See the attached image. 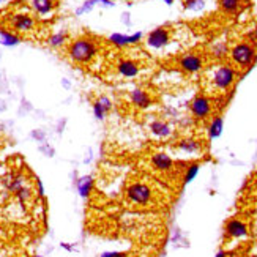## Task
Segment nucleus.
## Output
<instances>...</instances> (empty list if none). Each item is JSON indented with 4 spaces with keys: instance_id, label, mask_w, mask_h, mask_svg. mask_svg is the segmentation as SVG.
I'll list each match as a JSON object with an SVG mask.
<instances>
[{
    "instance_id": "9d476101",
    "label": "nucleus",
    "mask_w": 257,
    "mask_h": 257,
    "mask_svg": "<svg viewBox=\"0 0 257 257\" xmlns=\"http://www.w3.org/2000/svg\"><path fill=\"white\" fill-rule=\"evenodd\" d=\"M171 43V30L167 27H156L153 29L145 40V44L150 49H163Z\"/></svg>"
},
{
    "instance_id": "f03ea898",
    "label": "nucleus",
    "mask_w": 257,
    "mask_h": 257,
    "mask_svg": "<svg viewBox=\"0 0 257 257\" xmlns=\"http://www.w3.org/2000/svg\"><path fill=\"white\" fill-rule=\"evenodd\" d=\"M238 77L237 68L230 63H218L208 70L207 79L210 87L219 93H226L233 87Z\"/></svg>"
},
{
    "instance_id": "c9c22d12",
    "label": "nucleus",
    "mask_w": 257,
    "mask_h": 257,
    "mask_svg": "<svg viewBox=\"0 0 257 257\" xmlns=\"http://www.w3.org/2000/svg\"><path fill=\"white\" fill-rule=\"evenodd\" d=\"M99 4H101L103 7H114L112 0H99Z\"/></svg>"
},
{
    "instance_id": "f8f14e48",
    "label": "nucleus",
    "mask_w": 257,
    "mask_h": 257,
    "mask_svg": "<svg viewBox=\"0 0 257 257\" xmlns=\"http://www.w3.org/2000/svg\"><path fill=\"white\" fill-rule=\"evenodd\" d=\"M150 166L160 174H169L175 169V161L166 152H155L150 156Z\"/></svg>"
},
{
    "instance_id": "f704fd0d",
    "label": "nucleus",
    "mask_w": 257,
    "mask_h": 257,
    "mask_svg": "<svg viewBox=\"0 0 257 257\" xmlns=\"http://www.w3.org/2000/svg\"><path fill=\"white\" fill-rule=\"evenodd\" d=\"M65 125H66V120H65V118H62V120L59 121V123H57V133H59V134H62V133H63Z\"/></svg>"
},
{
    "instance_id": "20e7f679",
    "label": "nucleus",
    "mask_w": 257,
    "mask_h": 257,
    "mask_svg": "<svg viewBox=\"0 0 257 257\" xmlns=\"http://www.w3.org/2000/svg\"><path fill=\"white\" fill-rule=\"evenodd\" d=\"M255 57H257V48L249 41L235 43L229 49L230 65L235 66L237 70H248L249 66H252Z\"/></svg>"
},
{
    "instance_id": "c03bdc74",
    "label": "nucleus",
    "mask_w": 257,
    "mask_h": 257,
    "mask_svg": "<svg viewBox=\"0 0 257 257\" xmlns=\"http://www.w3.org/2000/svg\"><path fill=\"white\" fill-rule=\"evenodd\" d=\"M30 257H43V255H40V254H35V255H30Z\"/></svg>"
},
{
    "instance_id": "473e14b6",
    "label": "nucleus",
    "mask_w": 257,
    "mask_h": 257,
    "mask_svg": "<svg viewBox=\"0 0 257 257\" xmlns=\"http://www.w3.org/2000/svg\"><path fill=\"white\" fill-rule=\"evenodd\" d=\"M35 186H37V193H38V196H40V197H44V186H43V183H41L40 178H35Z\"/></svg>"
},
{
    "instance_id": "7ed1b4c3",
    "label": "nucleus",
    "mask_w": 257,
    "mask_h": 257,
    "mask_svg": "<svg viewBox=\"0 0 257 257\" xmlns=\"http://www.w3.org/2000/svg\"><path fill=\"white\" fill-rule=\"evenodd\" d=\"M125 199L134 207H149L155 200V189L147 182H131L125 188Z\"/></svg>"
},
{
    "instance_id": "aec40b11",
    "label": "nucleus",
    "mask_w": 257,
    "mask_h": 257,
    "mask_svg": "<svg viewBox=\"0 0 257 257\" xmlns=\"http://www.w3.org/2000/svg\"><path fill=\"white\" fill-rule=\"evenodd\" d=\"M68 40H70L68 32H66V30H59V32L52 33V35H49L46 43H48V46L52 48V49H60V48L65 46L66 43H68Z\"/></svg>"
},
{
    "instance_id": "bb28decb",
    "label": "nucleus",
    "mask_w": 257,
    "mask_h": 257,
    "mask_svg": "<svg viewBox=\"0 0 257 257\" xmlns=\"http://www.w3.org/2000/svg\"><path fill=\"white\" fill-rule=\"evenodd\" d=\"M183 7L191 11H200L205 7V0H183Z\"/></svg>"
},
{
    "instance_id": "4468645a",
    "label": "nucleus",
    "mask_w": 257,
    "mask_h": 257,
    "mask_svg": "<svg viewBox=\"0 0 257 257\" xmlns=\"http://www.w3.org/2000/svg\"><path fill=\"white\" fill-rule=\"evenodd\" d=\"M128 99L130 103L136 107V109H141V110H145L149 109L152 104H153V96L144 90L141 87H134L128 92Z\"/></svg>"
},
{
    "instance_id": "79ce46f5",
    "label": "nucleus",
    "mask_w": 257,
    "mask_h": 257,
    "mask_svg": "<svg viewBox=\"0 0 257 257\" xmlns=\"http://www.w3.org/2000/svg\"><path fill=\"white\" fill-rule=\"evenodd\" d=\"M8 2V0H0V7H2V5H5Z\"/></svg>"
},
{
    "instance_id": "e433bc0d",
    "label": "nucleus",
    "mask_w": 257,
    "mask_h": 257,
    "mask_svg": "<svg viewBox=\"0 0 257 257\" xmlns=\"http://www.w3.org/2000/svg\"><path fill=\"white\" fill-rule=\"evenodd\" d=\"M121 21H123L125 24L128 26V24H130V15H128V13H125L123 16H121Z\"/></svg>"
},
{
    "instance_id": "c85d7f7f",
    "label": "nucleus",
    "mask_w": 257,
    "mask_h": 257,
    "mask_svg": "<svg viewBox=\"0 0 257 257\" xmlns=\"http://www.w3.org/2000/svg\"><path fill=\"white\" fill-rule=\"evenodd\" d=\"M30 136H32V139H33V141H37V142H40V144L46 142V131L41 130V128L33 130V131L30 133Z\"/></svg>"
},
{
    "instance_id": "f257e3e1",
    "label": "nucleus",
    "mask_w": 257,
    "mask_h": 257,
    "mask_svg": "<svg viewBox=\"0 0 257 257\" xmlns=\"http://www.w3.org/2000/svg\"><path fill=\"white\" fill-rule=\"evenodd\" d=\"M99 54V43L93 37H79L74 38L68 48H66V55L76 65H90Z\"/></svg>"
},
{
    "instance_id": "58836bf2",
    "label": "nucleus",
    "mask_w": 257,
    "mask_h": 257,
    "mask_svg": "<svg viewBox=\"0 0 257 257\" xmlns=\"http://www.w3.org/2000/svg\"><path fill=\"white\" fill-rule=\"evenodd\" d=\"M227 257H243L240 252H235V251H232V252H227Z\"/></svg>"
},
{
    "instance_id": "a211bd4d",
    "label": "nucleus",
    "mask_w": 257,
    "mask_h": 257,
    "mask_svg": "<svg viewBox=\"0 0 257 257\" xmlns=\"http://www.w3.org/2000/svg\"><path fill=\"white\" fill-rule=\"evenodd\" d=\"M76 188H77V193H79L81 197L87 199L88 196L92 194L93 188H95V180L92 175H82L76 180Z\"/></svg>"
},
{
    "instance_id": "cd10ccee",
    "label": "nucleus",
    "mask_w": 257,
    "mask_h": 257,
    "mask_svg": "<svg viewBox=\"0 0 257 257\" xmlns=\"http://www.w3.org/2000/svg\"><path fill=\"white\" fill-rule=\"evenodd\" d=\"M92 107H93V115H95L98 120H104V118H106L107 112H106V109L101 106V103H99L98 99H96V101H93Z\"/></svg>"
},
{
    "instance_id": "5701e85b",
    "label": "nucleus",
    "mask_w": 257,
    "mask_h": 257,
    "mask_svg": "<svg viewBox=\"0 0 257 257\" xmlns=\"http://www.w3.org/2000/svg\"><path fill=\"white\" fill-rule=\"evenodd\" d=\"M33 193H35V189H33L30 185H26V186H22L21 189H18V191H16L13 196L18 199V202H19L21 205H26V204H29L30 200H32Z\"/></svg>"
},
{
    "instance_id": "4be33fe9",
    "label": "nucleus",
    "mask_w": 257,
    "mask_h": 257,
    "mask_svg": "<svg viewBox=\"0 0 257 257\" xmlns=\"http://www.w3.org/2000/svg\"><path fill=\"white\" fill-rule=\"evenodd\" d=\"M224 130V120L221 115H215L208 125V139H218Z\"/></svg>"
},
{
    "instance_id": "dca6fc26",
    "label": "nucleus",
    "mask_w": 257,
    "mask_h": 257,
    "mask_svg": "<svg viewBox=\"0 0 257 257\" xmlns=\"http://www.w3.org/2000/svg\"><path fill=\"white\" fill-rule=\"evenodd\" d=\"M149 131L156 139H169L174 134V128L167 123L166 120H161V118L152 120L149 123Z\"/></svg>"
},
{
    "instance_id": "37998d69",
    "label": "nucleus",
    "mask_w": 257,
    "mask_h": 257,
    "mask_svg": "<svg viewBox=\"0 0 257 257\" xmlns=\"http://www.w3.org/2000/svg\"><path fill=\"white\" fill-rule=\"evenodd\" d=\"M2 205H4V202H2V196H0V208H2Z\"/></svg>"
},
{
    "instance_id": "412c9836",
    "label": "nucleus",
    "mask_w": 257,
    "mask_h": 257,
    "mask_svg": "<svg viewBox=\"0 0 257 257\" xmlns=\"http://www.w3.org/2000/svg\"><path fill=\"white\" fill-rule=\"evenodd\" d=\"M218 5L224 15H237L243 7V0H218Z\"/></svg>"
},
{
    "instance_id": "4c0bfd02",
    "label": "nucleus",
    "mask_w": 257,
    "mask_h": 257,
    "mask_svg": "<svg viewBox=\"0 0 257 257\" xmlns=\"http://www.w3.org/2000/svg\"><path fill=\"white\" fill-rule=\"evenodd\" d=\"M215 257H227V252L224 251V249H221V251H218L216 252V255Z\"/></svg>"
},
{
    "instance_id": "a18cd8bd",
    "label": "nucleus",
    "mask_w": 257,
    "mask_h": 257,
    "mask_svg": "<svg viewBox=\"0 0 257 257\" xmlns=\"http://www.w3.org/2000/svg\"><path fill=\"white\" fill-rule=\"evenodd\" d=\"M251 257H257V254H255V255H251Z\"/></svg>"
},
{
    "instance_id": "c756f323",
    "label": "nucleus",
    "mask_w": 257,
    "mask_h": 257,
    "mask_svg": "<svg viewBox=\"0 0 257 257\" xmlns=\"http://www.w3.org/2000/svg\"><path fill=\"white\" fill-rule=\"evenodd\" d=\"M38 150H40V152H41L44 156H48V158H52V156L55 155V150H54V147H51V145H49L48 142H43V144H40Z\"/></svg>"
},
{
    "instance_id": "393cba45",
    "label": "nucleus",
    "mask_w": 257,
    "mask_h": 257,
    "mask_svg": "<svg viewBox=\"0 0 257 257\" xmlns=\"http://www.w3.org/2000/svg\"><path fill=\"white\" fill-rule=\"evenodd\" d=\"M200 171V164L199 163H191V164H188L186 167V171H185V175H183V183L188 185V183H191L194 178L197 177Z\"/></svg>"
},
{
    "instance_id": "ddd939ff",
    "label": "nucleus",
    "mask_w": 257,
    "mask_h": 257,
    "mask_svg": "<svg viewBox=\"0 0 257 257\" xmlns=\"http://www.w3.org/2000/svg\"><path fill=\"white\" fill-rule=\"evenodd\" d=\"M224 230H226V235L233 240H241V238L249 237V226L243 219H238V218L229 219L226 222Z\"/></svg>"
},
{
    "instance_id": "ea45409f",
    "label": "nucleus",
    "mask_w": 257,
    "mask_h": 257,
    "mask_svg": "<svg viewBox=\"0 0 257 257\" xmlns=\"http://www.w3.org/2000/svg\"><path fill=\"white\" fill-rule=\"evenodd\" d=\"M163 2H164L166 5H172V4H174V0H163Z\"/></svg>"
},
{
    "instance_id": "6ab92c4d",
    "label": "nucleus",
    "mask_w": 257,
    "mask_h": 257,
    "mask_svg": "<svg viewBox=\"0 0 257 257\" xmlns=\"http://www.w3.org/2000/svg\"><path fill=\"white\" fill-rule=\"evenodd\" d=\"M21 41H22L21 35H18V33H15V32H11L10 29L0 27V44H2V46L15 48Z\"/></svg>"
},
{
    "instance_id": "39448f33",
    "label": "nucleus",
    "mask_w": 257,
    "mask_h": 257,
    "mask_svg": "<svg viewBox=\"0 0 257 257\" xmlns=\"http://www.w3.org/2000/svg\"><path fill=\"white\" fill-rule=\"evenodd\" d=\"M5 22L10 27V30L18 33V35H26V33L35 32L38 26L35 16L27 13V11H13V13H8Z\"/></svg>"
},
{
    "instance_id": "6e6552de",
    "label": "nucleus",
    "mask_w": 257,
    "mask_h": 257,
    "mask_svg": "<svg viewBox=\"0 0 257 257\" xmlns=\"http://www.w3.org/2000/svg\"><path fill=\"white\" fill-rule=\"evenodd\" d=\"M177 63H178V68H180L182 71H185L188 74H194V73H199V71L204 70L205 60L200 54L186 52L177 60Z\"/></svg>"
},
{
    "instance_id": "72a5a7b5",
    "label": "nucleus",
    "mask_w": 257,
    "mask_h": 257,
    "mask_svg": "<svg viewBox=\"0 0 257 257\" xmlns=\"http://www.w3.org/2000/svg\"><path fill=\"white\" fill-rule=\"evenodd\" d=\"M60 248H63L65 251H68V252L76 251V248L73 246V244H68V243H60Z\"/></svg>"
},
{
    "instance_id": "0eeeda50",
    "label": "nucleus",
    "mask_w": 257,
    "mask_h": 257,
    "mask_svg": "<svg viewBox=\"0 0 257 257\" xmlns=\"http://www.w3.org/2000/svg\"><path fill=\"white\" fill-rule=\"evenodd\" d=\"M0 185H2V188L8 194H15L18 189L29 185V180L27 175L22 174L21 171H8L0 177Z\"/></svg>"
},
{
    "instance_id": "9b49d317",
    "label": "nucleus",
    "mask_w": 257,
    "mask_h": 257,
    "mask_svg": "<svg viewBox=\"0 0 257 257\" xmlns=\"http://www.w3.org/2000/svg\"><path fill=\"white\" fill-rule=\"evenodd\" d=\"M29 5L40 19H49L57 11L59 2L57 0H29Z\"/></svg>"
},
{
    "instance_id": "1a4fd4ad",
    "label": "nucleus",
    "mask_w": 257,
    "mask_h": 257,
    "mask_svg": "<svg viewBox=\"0 0 257 257\" xmlns=\"http://www.w3.org/2000/svg\"><path fill=\"white\" fill-rule=\"evenodd\" d=\"M115 71L120 77H125V79H133V77H138L142 66L138 60L134 59H126V57H120L115 62Z\"/></svg>"
},
{
    "instance_id": "2f4dec72",
    "label": "nucleus",
    "mask_w": 257,
    "mask_h": 257,
    "mask_svg": "<svg viewBox=\"0 0 257 257\" xmlns=\"http://www.w3.org/2000/svg\"><path fill=\"white\" fill-rule=\"evenodd\" d=\"M99 257H126L125 252H120V251H106L103 252Z\"/></svg>"
},
{
    "instance_id": "f3484780",
    "label": "nucleus",
    "mask_w": 257,
    "mask_h": 257,
    "mask_svg": "<svg viewBox=\"0 0 257 257\" xmlns=\"http://www.w3.org/2000/svg\"><path fill=\"white\" fill-rule=\"evenodd\" d=\"M177 149L183 153H188V155H196L204 150V144H202V141L196 139V138H183L177 142Z\"/></svg>"
},
{
    "instance_id": "b1692460",
    "label": "nucleus",
    "mask_w": 257,
    "mask_h": 257,
    "mask_svg": "<svg viewBox=\"0 0 257 257\" xmlns=\"http://www.w3.org/2000/svg\"><path fill=\"white\" fill-rule=\"evenodd\" d=\"M210 52H211V55H213L215 59L222 60V59L229 55V46H227L224 41H216L213 46H211V51Z\"/></svg>"
},
{
    "instance_id": "a878e982",
    "label": "nucleus",
    "mask_w": 257,
    "mask_h": 257,
    "mask_svg": "<svg viewBox=\"0 0 257 257\" xmlns=\"http://www.w3.org/2000/svg\"><path fill=\"white\" fill-rule=\"evenodd\" d=\"M99 4V0H85V2L76 10V16H82L84 13H90L95 5Z\"/></svg>"
},
{
    "instance_id": "7c9ffc66",
    "label": "nucleus",
    "mask_w": 257,
    "mask_h": 257,
    "mask_svg": "<svg viewBox=\"0 0 257 257\" xmlns=\"http://www.w3.org/2000/svg\"><path fill=\"white\" fill-rule=\"evenodd\" d=\"M98 101L101 103V106L106 109V112H110V110H112V107H114V104H112V99H110L109 96H99L98 98Z\"/></svg>"
},
{
    "instance_id": "2eb2a0df",
    "label": "nucleus",
    "mask_w": 257,
    "mask_h": 257,
    "mask_svg": "<svg viewBox=\"0 0 257 257\" xmlns=\"http://www.w3.org/2000/svg\"><path fill=\"white\" fill-rule=\"evenodd\" d=\"M144 33L142 32H136L133 35H125V33H112V35L107 37V41L110 46H114L117 49H123L126 46H133V44H138L139 41H142Z\"/></svg>"
},
{
    "instance_id": "423d86ee",
    "label": "nucleus",
    "mask_w": 257,
    "mask_h": 257,
    "mask_svg": "<svg viewBox=\"0 0 257 257\" xmlns=\"http://www.w3.org/2000/svg\"><path fill=\"white\" fill-rule=\"evenodd\" d=\"M189 110L194 120H207L213 112V101L207 95H197L189 104Z\"/></svg>"
},
{
    "instance_id": "a19ab883",
    "label": "nucleus",
    "mask_w": 257,
    "mask_h": 257,
    "mask_svg": "<svg viewBox=\"0 0 257 257\" xmlns=\"http://www.w3.org/2000/svg\"><path fill=\"white\" fill-rule=\"evenodd\" d=\"M62 84H63V87H66V88H68V87H70V84H68V81H65V79L62 81Z\"/></svg>"
}]
</instances>
